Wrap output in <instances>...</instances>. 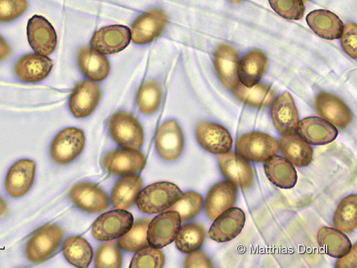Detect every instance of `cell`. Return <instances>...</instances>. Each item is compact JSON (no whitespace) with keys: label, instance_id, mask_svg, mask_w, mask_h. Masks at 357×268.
I'll use <instances>...</instances> for the list:
<instances>
[{"label":"cell","instance_id":"obj_12","mask_svg":"<svg viewBox=\"0 0 357 268\" xmlns=\"http://www.w3.org/2000/svg\"><path fill=\"white\" fill-rule=\"evenodd\" d=\"M101 97L100 86L89 80L79 82L71 94L69 107L77 118L91 115L98 107Z\"/></svg>","mask_w":357,"mask_h":268},{"label":"cell","instance_id":"obj_47","mask_svg":"<svg viewBox=\"0 0 357 268\" xmlns=\"http://www.w3.org/2000/svg\"><path fill=\"white\" fill-rule=\"evenodd\" d=\"M7 208V203L1 197H0V217L3 216L6 214Z\"/></svg>","mask_w":357,"mask_h":268},{"label":"cell","instance_id":"obj_20","mask_svg":"<svg viewBox=\"0 0 357 268\" xmlns=\"http://www.w3.org/2000/svg\"><path fill=\"white\" fill-rule=\"evenodd\" d=\"M53 67L52 59L46 55L31 53L22 56L14 70L17 78L25 83H38L46 79Z\"/></svg>","mask_w":357,"mask_h":268},{"label":"cell","instance_id":"obj_21","mask_svg":"<svg viewBox=\"0 0 357 268\" xmlns=\"http://www.w3.org/2000/svg\"><path fill=\"white\" fill-rule=\"evenodd\" d=\"M213 64L218 76L226 89H233L239 84L240 57L234 47L227 44L220 45L214 54Z\"/></svg>","mask_w":357,"mask_h":268},{"label":"cell","instance_id":"obj_19","mask_svg":"<svg viewBox=\"0 0 357 268\" xmlns=\"http://www.w3.org/2000/svg\"><path fill=\"white\" fill-rule=\"evenodd\" d=\"M196 136L205 151L213 154H223L229 151L232 138L227 130L220 125L201 121L196 127Z\"/></svg>","mask_w":357,"mask_h":268},{"label":"cell","instance_id":"obj_28","mask_svg":"<svg viewBox=\"0 0 357 268\" xmlns=\"http://www.w3.org/2000/svg\"><path fill=\"white\" fill-rule=\"evenodd\" d=\"M280 147L282 155L294 166L307 167L312 161V148L301 135H282Z\"/></svg>","mask_w":357,"mask_h":268},{"label":"cell","instance_id":"obj_23","mask_svg":"<svg viewBox=\"0 0 357 268\" xmlns=\"http://www.w3.org/2000/svg\"><path fill=\"white\" fill-rule=\"evenodd\" d=\"M273 123L283 135L294 134L299 125V113L289 93L283 94L275 102L272 108Z\"/></svg>","mask_w":357,"mask_h":268},{"label":"cell","instance_id":"obj_43","mask_svg":"<svg viewBox=\"0 0 357 268\" xmlns=\"http://www.w3.org/2000/svg\"><path fill=\"white\" fill-rule=\"evenodd\" d=\"M341 43L343 50L353 59L357 57V27L350 22L344 26L341 36Z\"/></svg>","mask_w":357,"mask_h":268},{"label":"cell","instance_id":"obj_33","mask_svg":"<svg viewBox=\"0 0 357 268\" xmlns=\"http://www.w3.org/2000/svg\"><path fill=\"white\" fill-rule=\"evenodd\" d=\"M67 261L78 267H87L93 260V248L83 237L72 236L67 238L63 246Z\"/></svg>","mask_w":357,"mask_h":268},{"label":"cell","instance_id":"obj_3","mask_svg":"<svg viewBox=\"0 0 357 268\" xmlns=\"http://www.w3.org/2000/svg\"><path fill=\"white\" fill-rule=\"evenodd\" d=\"M280 144L272 136L260 132L246 133L237 139L236 150L246 160L262 163L276 156Z\"/></svg>","mask_w":357,"mask_h":268},{"label":"cell","instance_id":"obj_36","mask_svg":"<svg viewBox=\"0 0 357 268\" xmlns=\"http://www.w3.org/2000/svg\"><path fill=\"white\" fill-rule=\"evenodd\" d=\"M162 99L160 85L155 81L143 84L137 96L138 108L146 114H151L159 108Z\"/></svg>","mask_w":357,"mask_h":268},{"label":"cell","instance_id":"obj_14","mask_svg":"<svg viewBox=\"0 0 357 268\" xmlns=\"http://www.w3.org/2000/svg\"><path fill=\"white\" fill-rule=\"evenodd\" d=\"M314 107L324 120L340 128H346L352 121L353 114L350 109L335 95L320 93L315 98Z\"/></svg>","mask_w":357,"mask_h":268},{"label":"cell","instance_id":"obj_6","mask_svg":"<svg viewBox=\"0 0 357 268\" xmlns=\"http://www.w3.org/2000/svg\"><path fill=\"white\" fill-rule=\"evenodd\" d=\"M220 168L227 180L243 190L252 187L254 172L251 164L239 154L227 152L218 156Z\"/></svg>","mask_w":357,"mask_h":268},{"label":"cell","instance_id":"obj_27","mask_svg":"<svg viewBox=\"0 0 357 268\" xmlns=\"http://www.w3.org/2000/svg\"><path fill=\"white\" fill-rule=\"evenodd\" d=\"M264 168L269 181L281 189H291L298 181L293 165L282 157L274 156L266 160Z\"/></svg>","mask_w":357,"mask_h":268},{"label":"cell","instance_id":"obj_8","mask_svg":"<svg viewBox=\"0 0 357 268\" xmlns=\"http://www.w3.org/2000/svg\"><path fill=\"white\" fill-rule=\"evenodd\" d=\"M148 225V244L153 248H162L174 241L181 228V218L177 212L168 211L158 216Z\"/></svg>","mask_w":357,"mask_h":268},{"label":"cell","instance_id":"obj_17","mask_svg":"<svg viewBox=\"0 0 357 268\" xmlns=\"http://www.w3.org/2000/svg\"><path fill=\"white\" fill-rule=\"evenodd\" d=\"M245 222V214L241 208H229L215 220L209 235L218 243L229 242L241 233Z\"/></svg>","mask_w":357,"mask_h":268},{"label":"cell","instance_id":"obj_2","mask_svg":"<svg viewBox=\"0 0 357 268\" xmlns=\"http://www.w3.org/2000/svg\"><path fill=\"white\" fill-rule=\"evenodd\" d=\"M182 195L181 189L172 183H156L139 194L137 204L142 213L155 214L168 210Z\"/></svg>","mask_w":357,"mask_h":268},{"label":"cell","instance_id":"obj_24","mask_svg":"<svg viewBox=\"0 0 357 268\" xmlns=\"http://www.w3.org/2000/svg\"><path fill=\"white\" fill-rule=\"evenodd\" d=\"M236 187L229 182H221L214 186L208 193L205 201V213L211 221H215L225 211L233 207L236 200Z\"/></svg>","mask_w":357,"mask_h":268},{"label":"cell","instance_id":"obj_42","mask_svg":"<svg viewBox=\"0 0 357 268\" xmlns=\"http://www.w3.org/2000/svg\"><path fill=\"white\" fill-rule=\"evenodd\" d=\"M26 0H0V23L10 22L24 14Z\"/></svg>","mask_w":357,"mask_h":268},{"label":"cell","instance_id":"obj_41","mask_svg":"<svg viewBox=\"0 0 357 268\" xmlns=\"http://www.w3.org/2000/svg\"><path fill=\"white\" fill-rule=\"evenodd\" d=\"M165 255L162 252L155 248H144L135 255L130 267L143 268L162 267L165 263Z\"/></svg>","mask_w":357,"mask_h":268},{"label":"cell","instance_id":"obj_29","mask_svg":"<svg viewBox=\"0 0 357 268\" xmlns=\"http://www.w3.org/2000/svg\"><path fill=\"white\" fill-rule=\"evenodd\" d=\"M233 94L243 103L257 108L271 106L276 98L273 89L264 84L249 87L239 82L233 89Z\"/></svg>","mask_w":357,"mask_h":268},{"label":"cell","instance_id":"obj_16","mask_svg":"<svg viewBox=\"0 0 357 268\" xmlns=\"http://www.w3.org/2000/svg\"><path fill=\"white\" fill-rule=\"evenodd\" d=\"M155 147L160 156L165 161H174L180 157L184 148V135L175 121L163 124L155 137Z\"/></svg>","mask_w":357,"mask_h":268},{"label":"cell","instance_id":"obj_4","mask_svg":"<svg viewBox=\"0 0 357 268\" xmlns=\"http://www.w3.org/2000/svg\"><path fill=\"white\" fill-rule=\"evenodd\" d=\"M109 129L118 144L133 150H139L142 146L143 129L132 114L126 112L114 114L109 121Z\"/></svg>","mask_w":357,"mask_h":268},{"label":"cell","instance_id":"obj_11","mask_svg":"<svg viewBox=\"0 0 357 268\" xmlns=\"http://www.w3.org/2000/svg\"><path fill=\"white\" fill-rule=\"evenodd\" d=\"M167 22V16L161 10L154 9L143 13L132 26L131 40L137 45L152 43L162 34Z\"/></svg>","mask_w":357,"mask_h":268},{"label":"cell","instance_id":"obj_18","mask_svg":"<svg viewBox=\"0 0 357 268\" xmlns=\"http://www.w3.org/2000/svg\"><path fill=\"white\" fill-rule=\"evenodd\" d=\"M36 163L28 159L16 162L8 170L5 187L13 198H21L32 188L36 177Z\"/></svg>","mask_w":357,"mask_h":268},{"label":"cell","instance_id":"obj_13","mask_svg":"<svg viewBox=\"0 0 357 268\" xmlns=\"http://www.w3.org/2000/svg\"><path fill=\"white\" fill-rule=\"evenodd\" d=\"M131 42L130 28L124 25L105 27L96 33L92 40L93 48L103 54L121 52L128 47Z\"/></svg>","mask_w":357,"mask_h":268},{"label":"cell","instance_id":"obj_37","mask_svg":"<svg viewBox=\"0 0 357 268\" xmlns=\"http://www.w3.org/2000/svg\"><path fill=\"white\" fill-rule=\"evenodd\" d=\"M150 220H139L119 240V245L126 252H136L149 246L146 232Z\"/></svg>","mask_w":357,"mask_h":268},{"label":"cell","instance_id":"obj_5","mask_svg":"<svg viewBox=\"0 0 357 268\" xmlns=\"http://www.w3.org/2000/svg\"><path fill=\"white\" fill-rule=\"evenodd\" d=\"M85 145L83 131L76 128H66L54 138L50 147L52 161L59 165L74 161L82 152Z\"/></svg>","mask_w":357,"mask_h":268},{"label":"cell","instance_id":"obj_48","mask_svg":"<svg viewBox=\"0 0 357 268\" xmlns=\"http://www.w3.org/2000/svg\"><path fill=\"white\" fill-rule=\"evenodd\" d=\"M230 1L232 4L236 5L241 3L243 0H230Z\"/></svg>","mask_w":357,"mask_h":268},{"label":"cell","instance_id":"obj_38","mask_svg":"<svg viewBox=\"0 0 357 268\" xmlns=\"http://www.w3.org/2000/svg\"><path fill=\"white\" fill-rule=\"evenodd\" d=\"M202 206V196L195 192H188L183 194L168 211L177 212L180 214L181 221L185 222L197 216Z\"/></svg>","mask_w":357,"mask_h":268},{"label":"cell","instance_id":"obj_7","mask_svg":"<svg viewBox=\"0 0 357 268\" xmlns=\"http://www.w3.org/2000/svg\"><path fill=\"white\" fill-rule=\"evenodd\" d=\"M132 215L117 209L102 215L95 223L93 234L96 239L109 241L126 234L133 225Z\"/></svg>","mask_w":357,"mask_h":268},{"label":"cell","instance_id":"obj_30","mask_svg":"<svg viewBox=\"0 0 357 268\" xmlns=\"http://www.w3.org/2000/svg\"><path fill=\"white\" fill-rule=\"evenodd\" d=\"M317 242L326 255L337 259L348 254L352 247L349 238L343 232L330 227L319 230Z\"/></svg>","mask_w":357,"mask_h":268},{"label":"cell","instance_id":"obj_10","mask_svg":"<svg viewBox=\"0 0 357 268\" xmlns=\"http://www.w3.org/2000/svg\"><path fill=\"white\" fill-rule=\"evenodd\" d=\"M69 197L80 210L89 214L101 213L109 207V198L106 193L92 183L77 184L70 189Z\"/></svg>","mask_w":357,"mask_h":268},{"label":"cell","instance_id":"obj_22","mask_svg":"<svg viewBox=\"0 0 357 268\" xmlns=\"http://www.w3.org/2000/svg\"><path fill=\"white\" fill-rule=\"evenodd\" d=\"M300 135L309 144L325 145L334 142L338 136L335 126L324 119L310 117L299 123Z\"/></svg>","mask_w":357,"mask_h":268},{"label":"cell","instance_id":"obj_32","mask_svg":"<svg viewBox=\"0 0 357 268\" xmlns=\"http://www.w3.org/2000/svg\"><path fill=\"white\" fill-rule=\"evenodd\" d=\"M267 68V58L259 50H254L244 56L238 70V76L246 87L258 84Z\"/></svg>","mask_w":357,"mask_h":268},{"label":"cell","instance_id":"obj_31","mask_svg":"<svg viewBox=\"0 0 357 268\" xmlns=\"http://www.w3.org/2000/svg\"><path fill=\"white\" fill-rule=\"evenodd\" d=\"M142 188V180L138 176H126L114 185L112 191V202L116 209L128 210L135 204Z\"/></svg>","mask_w":357,"mask_h":268},{"label":"cell","instance_id":"obj_15","mask_svg":"<svg viewBox=\"0 0 357 268\" xmlns=\"http://www.w3.org/2000/svg\"><path fill=\"white\" fill-rule=\"evenodd\" d=\"M146 165L144 155L133 149H116L103 158L107 171L116 175H129L139 172Z\"/></svg>","mask_w":357,"mask_h":268},{"label":"cell","instance_id":"obj_39","mask_svg":"<svg viewBox=\"0 0 357 268\" xmlns=\"http://www.w3.org/2000/svg\"><path fill=\"white\" fill-rule=\"evenodd\" d=\"M122 262V253L116 242L109 241L99 247L95 262L96 267L119 268Z\"/></svg>","mask_w":357,"mask_h":268},{"label":"cell","instance_id":"obj_49","mask_svg":"<svg viewBox=\"0 0 357 268\" xmlns=\"http://www.w3.org/2000/svg\"><path fill=\"white\" fill-rule=\"evenodd\" d=\"M304 1H305V2H306V1H308V0H304Z\"/></svg>","mask_w":357,"mask_h":268},{"label":"cell","instance_id":"obj_40","mask_svg":"<svg viewBox=\"0 0 357 268\" xmlns=\"http://www.w3.org/2000/svg\"><path fill=\"white\" fill-rule=\"evenodd\" d=\"M269 3L272 8L285 19L299 20L305 15L303 0H269Z\"/></svg>","mask_w":357,"mask_h":268},{"label":"cell","instance_id":"obj_9","mask_svg":"<svg viewBox=\"0 0 357 268\" xmlns=\"http://www.w3.org/2000/svg\"><path fill=\"white\" fill-rule=\"evenodd\" d=\"M26 35L29 45L38 54L50 55L55 50L57 35L45 17L36 15L28 20Z\"/></svg>","mask_w":357,"mask_h":268},{"label":"cell","instance_id":"obj_1","mask_svg":"<svg viewBox=\"0 0 357 268\" xmlns=\"http://www.w3.org/2000/svg\"><path fill=\"white\" fill-rule=\"evenodd\" d=\"M63 237V230L57 225L47 224L40 227L26 243V259L34 264L47 261L56 253Z\"/></svg>","mask_w":357,"mask_h":268},{"label":"cell","instance_id":"obj_46","mask_svg":"<svg viewBox=\"0 0 357 268\" xmlns=\"http://www.w3.org/2000/svg\"><path fill=\"white\" fill-rule=\"evenodd\" d=\"M12 49L8 42L0 36V61H5L11 54Z\"/></svg>","mask_w":357,"mask_h":268},{"label":"cell","instance_id":"obj_34","mask_svg":"<svg viewBox=\"0 0 357 268\" xmlns=\"http://www.w3.org/2000/svg\"><path fill=\"white\" fill-rule=\"evenodd\" d=\"M205 237L204 227L200 223H191L178 230L176 236V246L178 251L191 253L201 248Z\"/></svg>","mask_w":357,"mask_h":268},{"label":"cell","instance_id":"obj_35","mask_svg":"<svg viewBox=\"0 0 357 268\" xmlns=\"http://www.w3.org/2000/svg\"><path fill=\"white\" fill-rule=\"evenodd\" d=\"M336 229L346 233L354 231L357 226V196L349 195L338 205L334 216Z\"/></svg>","mask_w":357,"mask_h":268},{"label":"cell","instance_id":"obj_25","mask_svg":"<svg viewBox=\"0 0 357 268\" xmlns=\"http://www.w3.org/2000/svg\"><path fill=\"white\" fill-rule=\"evenodd\" d=\"M77 62L82 73L92 81H103L109 73L108 59L93 47H84L80 49Z\"/></svg>","mask_w":357,"mask_h":268},{"label":"cell","instance_id":"obj_44","mask_svg":"<svg viewBox=\"0 0 357 268\" xmlns=\"http://www.w3.org/2000/svg\"><path fill=\"white\" fill-rule=\"evenodd\" d=\"M185 267H213L212 262L202 251L191 253L185 260Z\"/></svg>","mask_w":357,"mask_h":268},{"label":"cell","instance_id":"obj_26","mask_svg":"<svg viewBox=\"0 0 357 268\" xmlns=\"http://www.w3.org/2000/svg\"><path fill=\"white\" fill-rule=\"evenodd\" d=\"M307 22L318 36L325 40L340 39L343 32L342 21L337 15L328 10L311 12L307 16Z\"/></svg>","mask_w":357,"mask_h":268},{"label":"cell","instance_id":"obj_45","mask_svg":"<svg viewBox=\"0 0 357 268\" xmlns=\"http://www.w3.org/2000/svg\"><path fill=\"white\" fill-rule=\"evenodd\" d=\"M356 245L351 247L350 252L342 258H339L335 267L337 268H356L357 258Z\"/></svg>","mask_w":357,"mask_h":268}]
</instances>
